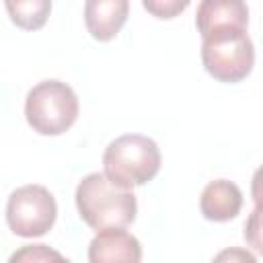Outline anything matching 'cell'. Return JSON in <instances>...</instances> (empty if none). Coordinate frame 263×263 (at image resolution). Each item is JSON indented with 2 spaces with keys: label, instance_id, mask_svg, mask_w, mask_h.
Listing matches in <instances>:
<instances>
[{
  "label": "cell",
  "instance_id": "6da1fadb",
  "mask_svg": "<svg viewBox=\"0 0 263 263\" xmlns=\"http://www.w3.org/2000/svg\"><path fill=\"white\" fill-rule=\"evenodd\" d=\"M78 216L92 230L125 228L136 220L138 201L132 189L117 187L105 173H90L82 177L74 193Z\"/></svg>",
  "mask_w": 263,
  "mask_h": 263
},
{
  "label": "cell",
  "instance_id": "7a4b0ae2",
  "mask_svg": "<svg viewBox=\"0 0 263 263\" xmlns=\"http://www.w3.org/2000/svg\"><path fill=\"white\" fill-rule=\"evenodd\" d=\"M158 144L142 134H123L109 142L103 152V168L111 183L134 189L150 183L160 171Z\"/></svg>",
  "mask_w": 263,
  "mask_h": 263
},
{
  "label": "cell",
  "instance_id": "3957f363",
  "mask_svg": "<svg viewBox=\"0 0 263 263\" xmlns=\"http://www.w3.org/2000/svg\"><path fill=\"white\" fill-rule=\"evenodd\" d=\"M25 117L33 132L60 136L68 132L78 117V97L74 88L62 80H41L27 92Z\"/></svg>",
  "mask_w": 263,
  "mask_h": 263
},
{
  "label": "cell",
  "instance_id": "277c9868",
  "mask_svg": "<svg viewBox=\"0 0 263 263\" xmlns=\"http://www.w3.org/2000/svg\"><path fill=\"white\" fill-rule=\"evenodd\" d=\"M201 62L220 82H240L255 64V47L247 29H224L201 39Z\"/></svg>",
  "mask_w": 263,
  "mask_h": 263
},
{
  "label": "cell",
  "instance_id": "5b68a950",
  "mask_svg": "<svg viewBox=\"0 0 263 263\" xmlns=\"http://www.w3.org/2000/svg\"><path fill=\"white\" fill-rule=\"evenodd\" d=\"M58 205L51 191L43 185H23L6 201L8 228L23 238L43 236L55 224Z\"/></svg>",
  "mask_w": 263,
  "mask_h": 263
},
{
  "label": "cell",
  "instance_id": "8992f818",
  "mask_svg": "<svg viewBox=\"0 0 263 263\" xmlns=\"http://www.w3.org/2000/svg\"><path fill=\"white\" fill-rule=\"evenodd\" d=\"M88 263H142V245L125 228H107L88 245Z\"/></svg>",
  "mask_w": 263,
  "mask_h": 263
},
{
  "label": "cell",
  "instance_id": "52a82bcc",
  "mask_svg": "<svg viewBox=\"0 0 263 263\" xmlns=\"http://www.w3.org/2000/svg\"><path fill=\"white\" fill-rule=\"evenodd\" d=\"M195 25L201 39L224 29H247L249 8L242 0H203L197 6Z\"/></svg>",
  "mask_w": 263,
  "mask_h": 263
},
{
  "label": "cell",
  "instance_id": "ba28073f",
  "mask_svg": "<svg viewBox=\"0 0 263 263\" xmlns=\"http://www.w3.org/2000/svg\"><path fill=\"white\" fill-rule=\"evenodd\" d=\"M199 210L210 222H228L242 210V191L228 179L210 181L201 191Z\"/></svg>",
  "mask_w": 263,
  "mask_h": 263
},
{
  "label": "cell",
  "instance_id": "9c48e42d",
  "mask_svg": "<svg viewBox=\"0 0 263 263\" xmlns=\"http://www.w3.org/2000/svg\"><path fill=\"white\" fill-rule=\"evenodd\" d=\"M127 0H88L84 4V23L92 39L111 41L127 21Z\"/></svg>",
  "mask_w": 263,
  "mask_h": 263
},
{
  "label": "cell",
  "instance_id": "30bf717a",
  "mask_svg": "<svg viewBox=\"0 0 263 263\" xmlns=\"http://www.w3.org/2000/svg\"><path fill=\"white\" fill-rule=\"evenodd\" d=\"M6 10L12 18V23H16L23 29H39L45 25L49 12H51V2L47 0H6Z\"/></svg>",
  "mask_w": 263,
  "mask_h": 263
},
{
  "label": "cell",
  "instance_id": "8fae6325",
  "mask_svg": "<svg viewBox=\"0 0 263 263\" xmlns=\"http://www.w3.org/2000/svg\"><path fill=\"white\" fill-rule=\"evenodd\" d=\"M8 263H72V261L47 245H23L10 255Z\"/></svg>",
  "mask_w": 263,
  "mask_h": 263
},
{
  "label": "cell",
  "instance_id": "7c38bea8",
  "mask_svg": "<svg viewBox=\"0 0 263 263\" xmlns=\"http://www.w3.org/2000/svg\"><path fill=\"white\" fill-rule=\"evenodd\" d=\"M242 234H245L247 245L255 253L263 255V210L261 208H255L249 214V218L245 222V232Z\"/></svg>",
  "mask_w": 263,
  "mask_h": 263
},
{
  "label": "cell",
  "instance_id": "4fadbf2b",
  "mask_svg": "<svg viewBox=\"0 0 263 263\" xmlns=\"http://www.w3.org/2000/svg\"><path fill=\"white\" fill-rule=\"evenodd\" d=\"M142 6L148 12H152L156 18H173L179 12H183L189 6V2L187 0H183V2H179V0H168V2H162V0H144Z\"/></svg>",
  "mask_w": 263,
  "mask_h": 263
},
{
  "label": "cell",
  "instance_id": "5bb4252c",
  "mask_svg": "<svg viewBox=\"0 0 263 263\" xmlns=\"http://www.w3.org/2000/svg\"><path fill=\"white\" fill-rule=\"evenodd\" d=\"M212 263H257L255 255L249 251V249H242V247H228V249H222L214 259Z\"/></svg>",
  "mask_w": 263,
  "mask_h": 263
},
{
  "label": "cell",
  "instance_id": "9a60e30c",
  "mask_svg": "<svg viewBox=\"0 0 263 263\" xmlns=\"http://www.w3.org/2000/svg\"><path fill=\"white\" fill-rule=\"evenodd\" d=\"M251 197L255 201V208L263 210V164L255 171V175L251 179Z\"/></svg>",
  "mask_w": 263,
  "mask_h": 263
}]
</instances>
